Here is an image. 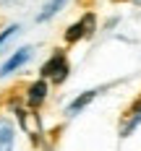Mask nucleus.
Listing matches in <instances>:
<instances>
[{
  "label": "nucleus",
  "mask_w": 141,
  "mask_h": 151,
  "mask_svg": "<svg viewBox=\"0 0 141 151\" xmlns=\"http://www.w3.org/2000/svg\"><path fill=\"white\" fill-rule=\"evenodd\" d=\"M94 31H97V13L94 11H86V13H81L78 21H73L68 29L63 31V42L65 45H76L81 39H92Z\"/></svg>",
  "instance_id": "nucleus-2"
},
{
  "label": "nucleus",
  "mask_w": 141,
  "mask_h": 151,
  "mask_svg": "<svg viewBox=\"0 0 141 151\" xmlns=\"http://www.w3.org/2000/svg\"><path fill=\"white\" fill-rule=\"evenodd\" d=\"M68 73H71V63H68L65 50H52L50 58L39 68V78H45L50 83H58V86L68 81Z\"/></svg>",
  "instance_id": "nucleus-1"
},
{
  "label": "nucleus",
  "mask_w": 141,
  "mask_h": 151,
  "mask_svg": "<svg viewBox=\"0 0 141 151\" xmlns=\"http://www.w3.org/2000/svg\"><path fill=\"white\" fill-rule=\"evenodd\" d=\"M31 58H34V47H31V45L18 47L16 52H11L5 60L0 63V78H5V76H11V73H18V70H21Z\"/></svg>",
  "instance_id": "nucleus-4"
},
{
  "label": "nucleus",
  "mask_w": 141,
  "mask_h": 151,
  "mask_svg": "<svg viewBox=\"0 0 141 151\" xmlns=\"http://www.w3.org/2000/svg\"><path fill=\"white\" fill-rule=\"evenodd\" d=\"M47 94H50V81L34 78L29 86L24 89V102H26V107H29L31 112H37V109L47 102Z\"/></svg>",
  "instance_id": "nucleus-5"
},
{
  "label": "nucleus",
  "mask_w": 141,
  "mask_h": 151,
  "mask_svg": "<svg viewBox=\"0 0 141 151\" xmlns=\"http://www.w3.org/2000/svg\"><path fill=\"white\" fill-rule=\"evenodd\" d=\"M139 125H141V94L123 109L120 125H118V136H120V138L133 136V130H139Z\"/></svg>",
  "instance_id": "nucleus-3"
},
{
  "label": "nucleus",
  "mask_w": 141,
  "mask_h": 151,
  "mask_svg": "<svg viewBox=\"0 0 141 151\" xmlns=\"http://www.w3.org/2000/svg\"><path fill=\"white\" fill-rule=\"evenodd\" d=\"M16 149V128L5 115H0V151H13Z\"/></svg>",
  "instance_id": "nucleus-7"
},
{
  "label": "nucleus",
  "mask_w": 141,
  "mask_h": 151,
  "mask_svg": "<svg viewBox=\"0 0 141 151\" xmlns=\"http://www.w3.org/2000/svg\"><path fill=\"white\" fill-rule=\"evenodd\" d=\"M131 3H133V5H139V8H141V0H131Z\"/></svg>",
  "instance_id": "nucleus-10"
},
{
  "label": "nucleus",
  "mask_w": 141,
  "mask_h": 151,
  "mask_svg": "<svg viewBox=\"0 0 141 151\" xmlns=\"http://www.w3.org/2000/svg\"><path fill=\"white\" fill-rule=\"evenodd\" d=\"M65 5H68V0H47L45 5L39 8V13L34 16V21H37V24H47V21H52L55 16L60 13Z\"/></svg>",
  "instance_id": "nucleus-8"
},
{
  "label": "nucleus",
  "mask_w": 141,
  "mask_h": 151,
  "mask_svg": "<svg viewBox=\"0 0 141 151\" xmlns=\"http://www.w3.org/2000/svg\"><path fill=\"white\" fill-rule=\"evenodd\" d=\"M97 94H99V89H86V91H81L78 96H73V99L65 104V117H76V115H81V112L97 99Z\"/></svg>",
  "instance_id": "nucleus-6"
},
{
  "label": "nucleus",
  "mask_w": 141,
  "mask_h": 151,
  "mask_svg": "<svg viewBox=\"0 0 141 151\" xmlns=\"http://www.w3.org/2000/svg\"><path fill=\"white\" fill-rule=\"evenodd\" d=\"M18 31H21V24H11V26H5V29L0 31V50H5V45L13 39Z\"/></svg>",
  "instance_id": "nucleus-9"
}]
</instances>
